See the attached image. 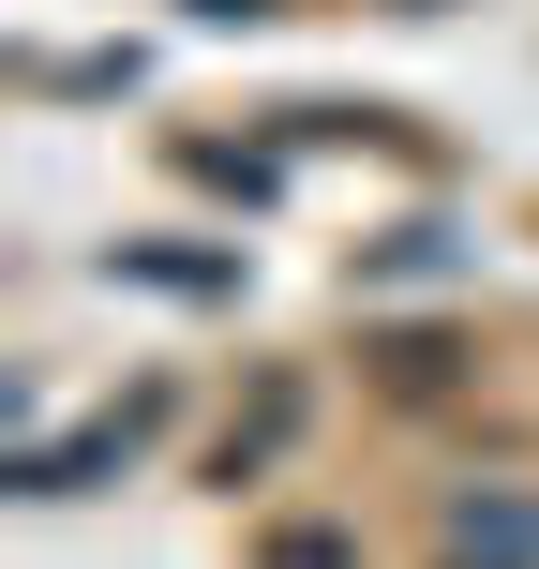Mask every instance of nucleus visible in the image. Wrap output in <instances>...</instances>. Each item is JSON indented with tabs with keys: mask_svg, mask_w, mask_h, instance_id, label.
Here are the masks:
<instances>
[{
	"mask_svg": "<svg viewBox=\"0 0 539 569\" xmlns=\"http://www.w3.org/2000/svg\"><path fill=\"white\" fill-rule=\"evenodd\" d=\"M166 420H180V375H136V390H106L90 420L16 435V495H30V510H60V495H106V480H136V465L166 450Z\"/></svg>",
	"mask_w": 539,
	"mask_h": 569,
	"instance_id": "1",
	"label": "nucleus"
},
{
	"mask_svg": "<svg viewBox=\"0 0 539 569\" xmlns=\"http://www.w3.org/2000/svg\"><path fill=\"white\" fill-rule=\"evenodd\" d=\"M300 420H315V375H300V360H270V375H256V405L210 435V465H196V480L226 495V510H240V495H270V480H285V450H300Z\"/></svg>",
	"mask_w": 539,
	"mask_h": 569,
	"instance_id": "2",
	"label": "nucleus"
},
{
	"mask_svg": "<svg viewBox=\"0 0 539 569\" xmlns=\"http://www.w3.org/2000/svg\"><path fill=\"white\" fill-rule=\"evenodd\" d=\"M360 390L420 420V405L480 390V330H450V315H405V330H360Z\"/></svg>",
	"mask_w": 539,
	"mask_h": 569,
	"instance_id": "3",
	"label": "nucleus"
},
{
	"mask_svg": "<svg viewBox=\"0 0 539 569\" xmlns=\"http://www.w3.org/2000/svg\"><path fill=\"white\" fill-rule=\"evenodd\" d=\"M435 555L450 569H539V480H450L435 495Z\"/></svg>",
	"mask_w": 539,
	"mask_h": 569,
	"instance_id": "4",
	"label": "nucleus"
},
{
	"mask_svg": "<svg viewBox=\"0 0 539 569\" xmlns=\"http://www.w3.org/2000/svg\"><path fill=\"white\" fill-rule=\"evenodd\" d=\"M480 270V240L450 226V210H405V226H375L360 256H345V284H360V300H390V284H465Z\"/></svg>",
	"mask_w": 539,
	"mask_h": 569,
	"instance_id": "5",
	"label": "nucleus"
},
{
	"mask_svg": "<svg viewBox=\"0 0 539 569\" xmlns=\"http://www.w3.org/2000/svg\"><path fill=\"white\" fill-rule=\"evenodd\" d=\"M240 240H106V284H150V300H240Z\"/></svg>",
	"mask_w": 539,
	"mask_h": 569,
	"instance_id": "6",
	"label": "nucleus"
},
{
	"mask_svg": "<svg viewBox=\"0 0 539 569\" xmlns=\"http://www.w3.org/2000/svg\"><path fill=\"white\" fill-rule=\"evenodd\" d=\"M256 569H375V540L345 510H270L256 525Z\"/></svg>",
	"mask_w": 539,
	"mask_h": 569,
	"instance_id": "7",
	"label": "nucleus"
},
{
	"mask_svg": "<svg viewBox=\"0 0 539 569\" xmlns=\"http://www.w3.org/2000/svg\"><path fill=\"white\" fill-rule=\"evenodd\" d=\"M166 166H180V180H210V196H240V210H270V196H285L270 150H226V136H166Z\"/></svg>",
	"mask_w": 539,
	"mask_h": 569,
	"instance_id": "8",
	"label": "nucleus"
},
{
	"mask_svg": "<svg viewBox=\"0 0 539 569\" xmlns=\"http://www.w3.org/2000/svg\"><path fill=\"white\" fill-rule=\"evenodd\" d=\"M16 90H136V46H16Z\"/></svg>",
	"mask_w": 539,
	"mask_h": 569,
	"instance_id": "9",
	"label": "nucleus"
},
{
	"mask_svg": "<svg viewBox=\"0 0 539 569\" xmlns=\"http://www.w3.org/2000/svg\"><path fill=\"white\" fill-rule=\"evenodd\" d=\"M196 16H210V30H256V16H285V0H196Z\"/></svg>",
	"mask_w": 539,
	"mask_h": 569,
	"instance_id": "10",
	"label": "nucleus"
},
{
	"mask_svg": "<svg viewBox=\"0 0 539 569\" xmlns=\"http://www.w3.org/2000/svg\"><path fill=\"white\" fill-rule=\"evenodd\" d=\"M405 16H435V0H405Z\"/></svg>",
	"mask_w": 539,
	"mask_h": 569,
	"instance_id": "11",
	"label": "nucleus"
}]
</instances>
